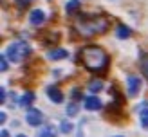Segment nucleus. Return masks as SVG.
<instances>
[{
	"label": "nucleus",
	"mask_w": 148,
	"mask_h": 137,
	"mask_svg": "<svg viewBox=\"0 0 148 137\" xmlns=\"http://www.w3.org/2000/svg\"><path fill=\"white\" fill-rule=\"evenodd\" d=\"M79 60L83 61V65L90 70L99 74L108 67V54L98 45H87L79 50Z\"/></svg>",
	"instance_id": "nucleus-1"
},
{
	"label": "nucleus",
	"mask_w": 148,
	"mask_h": 137,
	"mask_svg": "<svg viewBox=\"0 0 148 137\" xmlns=\"http://www.w3.org/2000/svg\"><path fill=\"white\" fill-rule=\"evenodd\" d=\"M76 29L83 34V36H90V34H101L108 29V20L105 16H94V18H87L81 16L76 22Z\"/></svg>",
	"instance_id": "nucleus-2"
},
{
	"label": "nucleus",
	"mask_w": 148,
	"mask_h": 137,
	"mask_svg": "<svg viewBox=\"0 0 148 137\" xmlns=\"http://www.w3.org/2000/svg\"><path fill=\"white\" fill-rule=\"evenodd\" d=\"M31 52H33V49L29 47L25 42H14V43H11V45L7 47V58H9L11 61H14V63L24 61Z\"/></svg>",
	"instance_id": "nucleus-3"
},
{
	"label": "nucleus",
	"mask_w": 148,
	"mask_h": 137,
	"mask_svg": "<svg viewBox=\"0 0 148 137\" xmlns=\"http://www.w3.org/2000/svg\"><path fill=\"white\" fill-rule=\"evenodd\" d=\"M25 119H27V125H31V126H40L42 123H43V114L38 110V108H31V110H27Z\"/></svg>",
	"instance_id": "nucleus-4"
},
{
	"label": "nucleus",
	"mask_w": 148,
	"mask_h": 137,
	"mask_svg": "<svg viewBox=\"0 0 148 137\" xmlns=\"http://www.w3.org/2000/svg\"><path fill=\"white\" fill-rule=\"evenodd\" d=\"M127 85H128V94L130 96H137L141 90V79L137 76H128L127 78Z\"/></svg>",
	"instance_id": "nucleus-5"
},
{
	"label": "nucleus",
	"mask_w": 148,
	"mask_h": 137,
	"mask_svg": "<svg viewBox=\"0 0 148 137\" xmlns=\"http://www.w3.org/2000/svg\"><path fill=\"white\" fill-rule=\"evenodd\" d=\"M47 96H49V99L51 101H54V103H62L63 101V92L58 89V87H54V85H51V87H47Z\"/></svg>",
	"instance_id": "nucleus-6"
},
{
	"label": "nucleus",
	"mask_w": 148,
	"mask_h": 137,
	"mask_svg": "<svg viewBox=\"0 0 148 137\" xmlns=\"http://www.w3.org/2000/svg\"><path fill=\"white\" fill-rule=\"evenodd\" d=\"M29 20H31L33 25H42L43 22L47 20V16H45V13L42 9H34V11H31V14H29Z\"/></svg>",
	"instance_id": "nucleus-7"
},
{
	"label": "nucleus",
	"mask_w": 148,
	"mask_h": 137,
	"mask_svg": "<svg viewBox=\"0 0 148 137\" xmlns=\"http://www.w3.org/2000/svg\"><path fill=\"white\" fill-rule=\"evenodd\" d=\"M85 108H87V110H92V112L94 110H99V108H101V101L96 96H88L85 99Z\"/></svg>",
	"instance_id": "nucleus-8"
},
{
	"label": "nucleus",
	"mask_w": 148,
	"mask_h": 137,
	"mask_svg": "<svg viewBox=\"0 0 148 137\" xmlns=\"http://www.w3.org/2000/svg\"><path fill=\"white\" fill-rule=\"evenodd\" d=\"M67 50H65V49H53V50H49V52H47V58H49V60H62V58H67Z\"/></svg>",
	"instance_id": "nucleus-9"
},
{
	"label": "nucleus",
	"mask_w": 148,
	"mask_h": 137,
	"mask_svg": "<svg viewBox=\"0 0 148 137\" xmlns=\"http://www.w3.org/2000/svg\"><path fill=\"white\" fill-rule=\"evenodd\" d=\"M33 101H34V94L33 92H25L24 96L18 99V105L20 106H29V105H33Z\"/></svg>",
	"instance_id": "nucleus-10"
},
{
	"label": "nucleus",
	"mask_w": 148,
	"mask_h": 137,
	"mask_svg": "<svg viewBox=\"0 0 148 137\" xmlns=\"http://www.w3.org/2000/svg\"><path fill=\"white\" fill-rule=\"evenodd\" d=\"M130 27H127V25H117V29H116V34H117V38H121V40H127V38H130Z\"/></svg>",
	"instance_id": "nucleus-11"
},
{
	"label": "nucleus",
	"mask_w": 148,
	"mask_h": 137,
	"mask_svg": "<svg viewBox=\"0 0 148 137\" xmlns=\"http://www.w3.org/2000/svg\"><path fill=\"white\" fill-rule=\"evenodd\" d=\"M88 90H90V92H101L103 90V83L99 81V79H92V81L90 83H88Z\"/></svg>",
	"instance_id": "nucleus-12"
},
{
	"label": "nucleus",
	"mask_w": 148,
	"mask_h": 137,
	"mask_svg": "<svg viewBox=\"0 0 148 137\" xmlns=\"http://www.w3.org/2000/svg\"><path fill=\"white\" fill-rule=\"evenodd\" d=\"M78 9H79V0H71V2L67 4V7H65L67 14H74Z\"/></svg>",
	"instance_id": "nucleus-13"
},
{
	"label": "nucleus",
	"mask_w": 148,
	"mask_h": 137,
	"mask_svg": "<svg viewBox=\"0 0 148 137\" xmlns=\"http://www.w3.org/2000/svg\"><path fill=\"white\" fill-rule=\"evenodd\" d=\"M38 137H56V130L53 126H47V128H43L42 132H40Z\"/></svg>",
	"instance_id": "nucleus-14"
},
{
	"label": "nucleus",
	"mask_w": 148,
	"mask_h": 137,
	"mask_svg": "<svg viewBox=\"0 0 148 137\" xmlns=\"http://www.w3.org/2000/svg\"><path fill=\"white\" fill-rule=\"evenodd\" d=\"M58 40H60V34H58V33H53L51 36H45V40H43V42H45L47 45H53V43H56Z\"/></svg>",
	"instance_id": "nucleus-15"
},
{
	"label": "nucleus",
	"mask_w": 148,
	"mask_h": 137,
	"mask_svg": "<svg viewBox=\"0 0 148 137\" xmlns=\"http://www.w3.org/2000/svg\"><path fill=\"white\" fill-rule=\"evenodd\" d=\"M141 125L145 128H148V108H143L141 110Z\"/></svg>",
	"instance_id": "nucleus-16"
},
{
	"label": "nucleus",
	"mask_w": 148,
	"mask_h": 137,
	"mask_svg": "<svg viewBox=\"0 0 148 137\" xmlns=\"http://www.w3.org/2000/svg\"><path fill=\"white\" fill-rule=\"evenodd\" d=\"M78 110H79V108H78V103H74V101L67 106V114H69V115H76Z\"/></svg>",
	"instance_id": "nucleus-17"
},
{
	"label": "nucleus",
	"mask_w": 148,
	"mask_h": 137,
	"mask_svg": "<svg viewBox=\"0 0 148 137\" xmlns=\"http://www.w3.org/2000/svg\"><path fill=\"white\" fill-rule=\"evenodd\" d=\"M141 72H143V74L148 78V56L141 60Z\"/></svg>",
	"instance_id": "nucleus-18"
},
{
	"label": "nucleus",
	"mask_w": 148,
	"mask_h": 137,
	"mask_svg": "<svg viewBox=\"0 0 148 137\" xmlns=\"http://www.w3.org/2000/svg\"><path fill=\"white\" fill-rule=\"evenodd\" d=\"M60 130H62L63 134H69L71 130H72V125H71L69 121H63V123H62V126H60Z\"/></svg>",
	"instance_id": "nucleus-19"
},
{
	"label": "nucleus",
	"mask_w": 148,
	"mask_h": 137,
	"mask_svg": "<svg viewBox=\"0 0 148 137\" xmlns=\"http://www.w3.org/2000/svg\"><path fill=\"white\" fill-rule=\"evenodd\" d=\"M0 70H2V72H5V70H7V60L4 58V54L0 56Z\"/></svg>",
	"instance_id": "nucleus-20"
},
{
	"label": "nucleus",
	"mask_w": 148,
	"mask_h": 137,
	"mask_svg": "<svg viewBox=\"0 0 148 137\" xmlns=\"http://www.w3.org/2000/svg\"><path fill=\"white\" fill-rule=\"evenodd\" d=\"M71 96H72V99H74V101H78V99H81V92H79L78 89H74Z\"/></svg>",
	"instance_id": "nucleus-21"
},
{
	"label": "nucleus",
	"mask_w": 148,
	"mask_h": 137,
	"mask_svg": "<svg viewBox=\"0 0 148 137\" xmlns=\"http://www.w3.org/2000/svg\"><path fill=\"white\" fill-rule=\"evenodd\" d=\"M31 2H33V0H16V4H18L20 7H27Z\"/></svg>",
	"instance_id": "nucleus-22"
},
{
	"label": "nucleus",
	"mask_w": 148,
	"mask_h": 137,
	"mask_svg": "<svg viewBox=\"0 0 148 137\" xmlns=\"http://www.w3.org/2000/svg\"><path fill=\"white\" fill-rule=\"evenodd\" d=\"M4 99H5V90H4V89H0V101L4 103Z\"/></svg>",
	"instance_id": "nucleus-23"
},
{
	"label": "nucleus",
	"mask_w": 148,
	"mask_h": 137,
	"mask_svg": "<svg viewBox=\"0 0 148 137\" xmlns=\"http://www.w3.org/2000/svg\"><path fill=\"white\" fill-rule=\"evenodd\" d=\"M0 137H9V132H5V130H2V132H0Z\"/></svg>",
	"instance_id": "nucleus-24"
},
{
	"label": "nucleus",
	"mask_w": 148,
	"mask_h": 137,
	"mask_svg": "<svg viewBox=\"0 0 148 137\" xmlns=\"http://www.w3.org/2000/svg\"><path fill=\"white\" fill-rule=\"evenodd\" d=\"M5 119H7V115H5V114H4V112H2V114H0V121H2V123H4V121H5Z\"/></svg>",
	"instance_id": "nucleus-25"
},
{
	"label": "nucleus",
	"mask_w": 148,
	"mask_h": 137,
	"mask_svg": "<svg viewBox=\"0 0 148 137\" xmlns=\"http://www.w3.org/2000/svg\"><path fill=\"white\" fill-rule=\"evenodd\" d=\"M16 137H25V135H22V134H18V135H16Z\"/></svg>",
	"instance_id": "nucleus-26"
},
{
	"label": "nucleus",
	"mask_w": 148,
	"mask_h": 137,
	"mask_svg": "<svg viewBox=\"0 0 148 137\" xmlns=\"http://www.w3.org/2000/svg\"><path fill=\"white\" fill-rule=\"evenodd\" d=\"M117 137H121V135H117Z\"/></svg>",
	"instance_id": "nucleus-27"
}]
</instances>
